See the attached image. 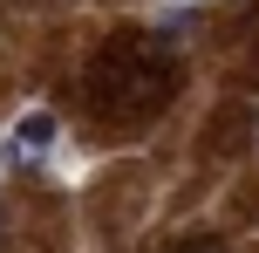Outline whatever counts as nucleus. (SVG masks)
Instances as JSON below:
<instances>
[{
    "label": "nucleus",
    "instance_id": "f257e3e1",
    "mask_svg": "<svg viewBox=\"0 0 259 253\" xmlns=\"http://www.w3.org/2000/svg\"><path fill=\"white\" fill-rule=\"evenodd\" d=\"M82 96L103 123H143L178 96V62H170L164 41L150 34H109L103 48L89 55V76H82Z\"/></svg>",
    "mask_w": 259,
    "mask_h": 253
},
{
    "label": "nucleus",
    "instance_id": "20e7f679",
    "mask_svg": "<svg viewBox=\"0 0 259 253\" xmlns=\"http://www.w3.org/2000/svg\"><path fill=\"white\" fill-rule=\"evenodd\" d=\"M178 253H225L219 240H191V246H178Z\"/></svg>",
    "mask_w": 259,
    "mask_h": 253
},
{
    "label": "nucleus",
    "instance_id": "7ed1b4c3",
    "mask_svg": "<svg viewBox=\"0 0 259 253\" xmlns=\"http://www.w3.org/2000/svg\"><path fill=\"white\" fill-rule=\"evenodd\" d=\"M246 110H225V117H219V151H239V144H246Z\"/></svg>",
    "mask_w": 259,
    "mask_h": 253
},
{
    "label": "nucleus",
    "instance_id": "f03ea898",
    "mask_svg": "<svg viewBox=\"0 0 259 253\" xmlns=\"http://www.w3.org/2000/svg\"><path fill=\"white\" fill-rule=\"evenodd\" d=\"M48 144H55V117L48 110H27V117L14 123V151L27 158V151H48Z\"/></svg>",
    "mask_w": 259,
    "mask_h": 253
}]
</instances>
